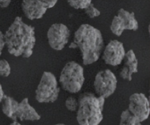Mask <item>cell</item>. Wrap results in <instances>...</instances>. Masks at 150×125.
<instances>
[{
    "instance_id": "ba28073f",
    "label": "cell",
    "mask_w": 150,
    "mask_h": 125,
    "mask_svg": "<svg viewBox=\"0 0 150 125\" xmlns=\"http://www.w3.org/2000/svg\"><path fill=\"white\" fill-rule=\"evenodd\" d=\"M128 110L140 122L148 118L150 105L147 98L142 93H134L130 96Z\"/></svg>"
},
{
    "instance_id": "5bb4252c",
    "label": "cell",
    "mask_w": 150,
    "mask_h": 125,
    "mask_svg": "<svg viewBox=\"0 0 150 125\" xmlns=\"http://www.w3.org/2000/svg\"><path fill=\"white\" fill-rule=\"evenodd\" d=\"M2 101V109L3 113L8 118L13 119L19 102L13 98L6 95H4Z\"/></svg>"
},
{
    "instance_id": "4fadbf2b",
    "label": "cell",
    "mask_w": 150,
    "mask_h": 125,
    "mask_svg": "<svg viewBox=\"0 0 150 125\" xmlns=\"http://www.w3.org/2000/svg\"><path fill=\"white\" fill-rule=\"evenodd\" d=\"M117 15L124 21L126 29L136 31L138 29V23L133 12L129 13L123 8H121L118 11Z\"/></svg>"
},
{
    "instance_id": "3957f363",
    "label": "cell",
    "mask_w": 150,
    "mask_h": 125,
    "mask_svg": "<svg viewBox=\"0 0 150 125\" xmlns=\"http://www.w3.org/2000/svg\"><path fill=\"white\" fill-rule=\"evenodd\" d=\"M105 98L86 93L80 98L77 120L79 125H99L103 119Z\"/></svg>"
},
{
    "instance_id": "ac0fdd59",
    "label": "cell",
    "mask_w": 150,
    "mask_h": 125,
    "mask_svg": "<svg viewBox=\"0 0 150 125\" xmlns=\"http://www.w3.org/2000/svg\"><path fill=\"white\" fill-rule=\"evenodd\" d=\"M11 72V67L8 62L5 59L0 60V76L8 77Z\"/></svg>"
},
{
    "instance_id": "484cf974",
    "label": "cell",
    "mask_w": 150,
    "mask_h": 125,
    "mask_svg": "<svg viewBox=\"0 0 150 125\" xmlns=\"http://www.w3.org/2000/svg\"><path fill=\"white\" fill-rule=\"evenodd\" d=\"M55 125H65V124H63V123H58V124H57Z\"/></svg>"
},
{
    "instance_id": "52a82bcc",
    "label": "cell",
    "mask_w": 150,
    "mask_h": 125,
    "mask_svg": "<svg viewBox=\"0 0 150 125\" xmlns=\"http://www.w3.org/2000/svg\"><path fill=\"white\" fill-rule=\"evenodd\" d=\"M70 30L66 25L62 23L52 24L47 32L49 44L55 50L61 51L68 42Z\"/></svg>"
},
{
    "instance_id": "d6986e66",
    "label": "cell",
    "mask_w": 150,
    "mask_h": 125,
    "mask_svg": "<svg viewBox=\"0 0 150 125\" xmlns=\"http://www.w3.org/2000/svg\"><path fill=\"white\" fill-rule=\"evenodd\" d=\"M65 106L69 111L74 112L78 110L79 101L74 97H68L66 100Z\"/></svg>"
},
{
    "instance_id": "7402d4cb",
    "label": "cell",
    "mask_w": 150,
    "mask_h": 125,
    "mask_svg": "<svg viewBox=\"0 0 150 125\" xmlns=\"http://www.w3.org/2000/svg\"><path fill=\"white\" fill-rule=\"evenodd\" d=\"M5 44V40H4V35L0 30V56L2 54V50L4 48Z\"/></svg>"
},
{
    "instance_id": "30bf717a",
    "label": "cell",
    "mask_w": 150,
    "mask_h": 125,
    "mask_svg": "<svg viewBox=\"0 0 150 125\" xmlns=\"http://www.w3.org/2000/svg\"><path fill=\"white\" fill-rule=\"evenodd\" d=\"M41 119L35 109L29 103L28 99L25 98L18 104L14 114L13 119H19L21 121H37Z\"/></svg>"
},
{
    "instance_id": "277c9868",
    "label": "cell",
    "mask_w": 150,
    "mask_h": 125,
    "mask_svg": "<svg viewBox=\"0 0 150 125\" xmlns=\"http://www.w3.org/2000/svg\"><path fill=\"white\" fill-rule=\"evenodd\" d=\"M84 81V69L76 62H68L62 69L59 82L63 89L66 91L73 93L79 92Z\"/></svg>"
},
{
    "instance_id": "6da1fadb",
    "label": "cell",
    "mask_w": 150,
    "mask_h": 125,
    "mask_svg": "<svg viewBox=\"0 0 150 125\" xmlns=\"http://www.w3.org/2000/svg\"><path fill=\"white\" fill-rule=\"evenodd\" d=\"M4 40L11 55L28 58L33 54L35 44V27L17 16L4 35Z\"/></svg>"
},
{
    "instance_id": "9a60e30c",
    "label": "cell",
    "mask_w": 150,
    "mask_h": 125,
    "mask_svg": "<svg viewBox=\"0 0 150 125\" xmlns=\"http://www.w3.org/2000/svg\"><path fill=\"white\" fill-rule=\"evenodd\" d=\"M110 28L113 34L117 36H120L124 30L126 29L124 21L120 16L115 15L113 18Z\"/></svg>"
},
{
    "instance_id": "44dd1931",
    "label": "cell",
    "mask_w": 150,
    "mask_h": 125,
    "mask_svg": "<svg viewBox=\"0 0 150 125\" xmlns=\"http://www.w3.org/2000/svg\"><path fill=\"white\" fill-rule=\"evenodd\" d=\"M44 7L48 9L53 8L57 2L58 0H38Z\"/></svg>"
},
{
    "instance_id": "603a6c76",
    "label": "cell",
    "mask_w": 150,
    "mask_h": 125,
    "mask_svg": "<svg viewBox=\"0 0 150 125\" xmlns=\"http://www.w3.org/2000/svg\"><path fill=\"white\" fill-rule=\"evenodd\" d=\"M12 0H0V8H6L11 3Z\"/></svg>"
},
{
    "instance_id": "d4e9b609",
    "label": "cell",
    "mask_w": 150,
    "mask_h": 125,
    "mask_svg": "<svg viewBox=\"0 0 150 125\" xmlns=\"http://www.w3.org/2000/svg\"><path fill=\"white\" fill-rule=\"evenodd\" d=\"M10 125H21V123H19V122H18V121H14L13 122H12V123H11V124H10Z\"/></svg>"
},
{
    "instance_id": "7a4b0ae2",
    "label": "cell",
    "mask_w": 150,
    "mask_h": 125,
    "mask_svg": "<svg viewBox=\"0 0 150 125\" xmlns=\"http://www.w3.org/2000/svg\"><path fill=\"white\" fill-rule=\"evenodd\" d=\"M74 42L81 51L85 65L98 61L103 47V38L100 30L89 24H82L75 32Z\"/></svg>"
},
{
    "instance_id": "e0dca14e",
    "label": "cell",
    "mask_w": 150,
    "mask_h": 125,
    "mask_svg": "<svg viewBox=\"0 0 150 125\" xmlns=\"http://www.w3.org/2000/svg\"><path fill=\"white\" fill-rule=\"evenodd\" d=\"M92 0H67L71 6L76 9H85L90 4Z\"/></svg>"
},
{
    "instance_id": "cb8c5ba5",
    "label": "cell",
    "mask_w": 150,
    "mask_h": 125,
    "mask_svg": "<svg viewBox=\"0 0 150 125\" xmlns=\"http://www.w3.org/2000/svg\"><path fill=\"white\" fill-rule=\"evenodd\" d=\"M4 95H4V91H3V89H2V86L0 83V102L2 101Z\"/></svg>"
},
{
    "instance_id": "ffe728a7",
    "label": "cell",
    "mask_w": 150,
    "mask_h": 125,
    "mask_svg": "<svg viewBox=\"0 0 150 125\" xmlns=\"http://www.w3.org/2000/svg\"><path fill=\"white\" fill-rule=\"evenodd\" d=\"M86 13L90 18H94L98 17L100 15V12L99 10L94 6L93 4H90L87 7L85 8Z\"/></svg>"
},
{
    "instance_id": "7c38bea8",
    "label": "cell",
    "mask_w": 150,
    "mask_h": 125,
    "mask_svg": "<svg viewBox=\"0 0 150 125\" xmlns=\"http://www.w3.org/2000/svg\"><path fill=\"white\" fill-rule=\"evenodd\" d=\"M124 65L120 72V76L125 80L130 81L132 75L138 72V60L132 50H130L125 53Z\"/></svg>"
},
{
    "instance_id": "9c48e42d",
    "label": "cell",
    "mask_w": 150,
    "mask_h": 125,
    "mask_svg": "<svg viewBox=\"0 0 150 125\" xmlns=\"http://www.w3.org/2000/svg\"><path fill=\"white\" fill-rule=\"evenodd\" d=\"M125 53L122 43L117 40H112L106 46L103 59L107 64L117 66L121 64Z\"/></svg>"
},
{
    "instance_id": "5b68a950",
    "label": "cell",
    "mask_w": 150,
    "mask_h": 125,
    "mask_svg": "<svg viewBox=\"0 0 150 125\" xmlns=\"http://www.w3.org/2000/svg\"><path fill=\"white\" fill-rule=\"evenodd\" d=\"M59 91L55 75L44 72L36 90V99L39 103H53L57 99Z\"/></svg>"
},
{
    "instance_id": "2e32d148",
    "label": "cell",
    "mask_w": 150,
    "mask_h": 125,
    "mask_svg": "<svg viewBox=\"0 0 150 125\" xmlns=\"http://www.w3.org/2000/svg\"><path fill=\"white\" fill-rule=\"evenodd\" d=\"M119 125H141V122L128 109L121 114Z\"/></svg>"
},
{
    "instance_id": "8fae6325",
    "label": "cell",
    "mask_w": 150,
    "mask_h": 125,
    "mask_svg": "<svg viewBox=\"0 0 150 125\" xmlns=\"http://www.w3.org/2000/svg\"><path fill=\"white\" fill-rule=\"evenodd\" d=\"M22 8L26 17L31 20L42 18L48 9L38 0H22Z\"/></svg>"
},
{
    "instance_id": "8992f818",
    "label": "cell",
    "mask_w": 150,
    "mask_h": 125,
    "mask_svg": "<svg viewBox=\"0 0 150 125\" xmlns=\"http://www.w3.org/2000/svg\"><path fill=\"white\" fill-rule=\"evenodd\" d=\"M117 84L116 77L108 69L99 72L95 77L94 86L99 97L108 98L115 91Z\"/></svg>"
}]
</instances>
